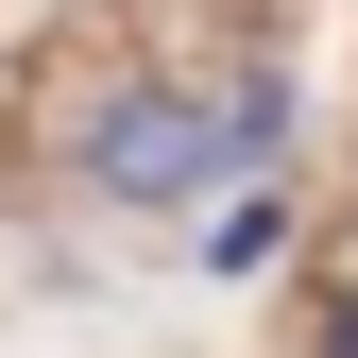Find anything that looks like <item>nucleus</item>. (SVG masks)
<instances>
[{"label": "nucleus", "instance_id": "1", "mask_svg": "<svg viewBox=\"0 0 358 358\" xmlns=\"http://www.w3.org/2000/svg\"><path fill=\"white\" fill-rule=\"evenodd\" d=\"M273 137H290V85L273 69H222V85H137V103H103L85 171H103L120 205H188V188H222V171H256Z\"/></svg>", "mask_w": 358, "mask_h": 358}, {"label": "nucleus", "instance_id": "2", "mask_svg": "<svg viewBox=\"0 0 358 358\" xmlns=\"http://www.w3.org/2000/svg\"><path fill=\"white\" fill-rule=\"evenodd\" d=\"M273 239H290V222H273V205H256V188H239V205H222V222H205V273H256V256H273Z\"/></svg>", "mask_w": 358, "mask_h": 358}, {"label": "nucleus", "instance_id": "3", "mask_svg": "<svg viewBox=\"0 0 358 358\" xmlns=\"http://www.w3.org/2000/svg\"><path fill=\"white\" fill-rule=\"evenodd\" d=\"M324 358H358V307H341V324H324Z\"/></svg>", "mask_w": 358, "mask_h": 358}]
</instances>
